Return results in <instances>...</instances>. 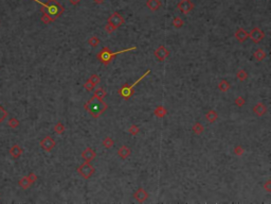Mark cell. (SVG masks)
Here are the masks:
<instances>
[{
    "label": "cell",
    "instance_id": "obj_1",
    "mask_svg": "<svg viewBox=\"0 0 271 204\" xmlns=\"http://www.w3.org/2000/svg\"><path fill=\"white\" fill-rule=\"evenodd\" d=\"M84 108H85V110L87 111L92 117L99 118L103 113L107 110L108 106H107L106 102H104L103 100H101V99L93 96L92 98L89 99V100L86 102Z\"/></svg>",
    "mask_w": 271,
    "mask_h": 204
},
{
    "label": "cell",
    "instance_id": "obj_2",
    "mask_svg": "<svg viewBox=\"0 0 271 204\" xmlns=\"http://www.w3.org/2000/svg\"><path fill=\"white\" fill-rule=\"evenodd\" d=\"M36 2L40 3L42 5V12L48 14L49 16H51L54 20L64 13V7L57 2V0H49L47 3H42V1L37 0Z\"/></svg>",
    "mask_w": 271,
    "mask_h": 204
},
{
    "label": "cell",
    "instance_id": "obj_3",
    "mask_svg": "<svg viewBox=\"0 0 271 204\" xmlns=\"http://www.w3.org/2000/svg\"><path fill=\"white\" fill-rule=\"evenodd\" d=\"M131 50H137V47H130V48H127V49L120 50V51H116V52H112L108 47H104L99 53H97V60H99L102 64L108 65V64L114 59V56H116L117 54L124 53V52H129V51H131Z\"/></svg>",
    "mask_w": 271,
    "mask_h": 204
},
{
    "label": "cell",
    "instance_id": "obj_4",
    "mask_svg": "<svg viewBox=\"0 0 271 204\" xmlns=\"http://www.w3.org/2000/svg\"><path fill=\"white\" fill-rule=\"evenodd\" d=\"M148 73H151V69H147V70H146L145 72H144L143 75H142L141 77L138 79L137 81H134L132 84H124V85H122V87H121V88L118 90L119 95H120V96L122 97L123 99L128 100V99H129L130 97L134 95V86H136V85H137L139 82H141V81L143 80L144 78H145L146 75H148Z\"/></svg>",
    "mask_w": 271,
    "mask_h": 204
},
{
    "label": "cell",
    "instance_id": "obj_5",
    "mask_svg": "<svg viewBox=\"0 0 271 204\" xmlns=\"http://www.w3.org/2000/svg\"><path fill=\"white\" fill-rule=\"evenodd\" d=\"M77 172L83 176L84 179L88 180L92 176V174L94 173V167L91 164H89V162H85L77 168Z\"/></svg>",
    "mask_w": 271,
    "mask_h": 204
},
{
    "label": "cell",
    "instance_id": "obj_6",
    "mask_svg": "<svg viewBox=\"0 0 271 204\" xmlns=\"http://www.w3.org/2000/svg\"><path fill=\"white\" fill-rule=\"evenodd\" d=\"M107 24L111 25V26H114L116 29H118L119 27L122 26V25L124 24V18L122 17V15H120L119 13L116 12L109 16L108 20H107Z\"/></svg>",
    "mask_w": 271,
    "mask_h": 204
},
{
    "label": "cell",
    "instance_id": "obj_7",
    "mask_svg": "<svg viewBox=\"0 0 271 204\" xmlns=\"http://www.w3.org/2000/svg\"><path fill=\"white\" fill-rule=\"evenodd\" d=\"M39 145L45 151L50 152V151H51L52 149H53L54 147L56 146V143H55V140L52 138L51 136H46L45 138H42V140H40Z\"/></svg>",
    "mask_w": 271,
    "mask_h": 204
},
{
    "label": "cell",
    "instance_id": "obj_8",
    "mask_svg": "<svg viewBox=\"0 0 271 204\" xmlns=\"http://www.w3.org/2000/svg\"><path fill=\"white\" fill-rule=\"evenodd\" d=\"M249 37L252 40L253 43L257 44V43H260L265 37V33L260 28H253L251 30V32L249 33Z\"/></svg>",
    "mask_w": 271,
    "mask_h": 204
},
{
    "label": "cell",
    "instance_id": "obj_9",
    "mask_svg": "<svg viewBox=\"0 0 271 204\" xmlns=\"http://www.w3.org/2000/svg\"><path fill=\"white\" fill-rule=\"evenodd\" d=\"M177 7L180 10L183 14H188L193 10L194 4L192 3L191 0H181L180 2L178 3V5H177Z\"/></svg>",
    "mask_w": 271,
    "mask_h": 204
},
{
    "label": "cell",
    "instance_id": "obj_10",
    "mask_svg": "<svg viewBox=\"0 0 271 204\" xmlns=\"http://www.w3.org/2000/svg\"><path fill=\"white\" fill-rule=\"evenodd\" d=\"M169 54V51L164 47V46H159L157 49L155 50V55L159 61H164Z\"/></svg>",
    "mask_w": 271,
    "mask_h": 204
},
{
    "label": "cell",
    "instance_id": "obj_11",
    "mask_svg": "<svg viewBox=\"0 0 271 204\" xmlns=\"http://www.w3.org/2000/svg\"><path fill=\"white\" fill-rule=\"evenodd\" d=\"M134 198L137 200L138 202H140V203H143V202H145L146 200H147V198H148V194H147V191H146L145 189H143V188H139V189L134 194Z\"/></svg>",
    "mask_w": 271,
    "mask_h": 204
},
{
    "label": "cell",
    "instance_id": "obj_12",
    "mask_svg": "<svg viewBox=\"0 0 271 204\" xmlns=\"http://www.w3.org/2000/svg\"><path fill=\"white\" fill-rule=\"evenodd\" d=\"M82 157L85 162H91L95 158V152L91 148H86L82 152Z\"/></svg>",
    "mask_w": 271,
    "mask_h": 204
},
{
    "label": "cell",
    "instance_id": "obj_13",
    "mask_svg": "<svg viewBox=\"0 0 271 204\" xmlns=\"http://www.w3.org/2000/svg\"><path fill=\"white\" fill-rule=\"evenodd\" d=\"M235 37H236V40H238L239 43H245L246 40H248L249 33L247 32V31L244 30V29L239 28L238 30L235 32Z\"/></svg>",
    "mask_w": 271,
    "mask_h": 204
},
{
    "label": "cell",
    "instance_id": "obj_14",
    "mask_svg": "<svg viewBox=\"0 0 271 204\" xmlns=\"http://www.w3.org/2000/svg\"><path fill=\"white\" fill-rule=\"evenodd\" d=\"M267 111H268V110H267V106L265 105L264 103H261V102H260V103H257L256 105L253 108V112H254L257 116L265 115V114L267 113Z\"/></svg>",
    "mask_w": 271,
    "mask_h": 204
},
{
    "label": "cell",
    "instance_id": "obj_15",
    "mask_svg": "<svg viewBox=\"0 0 271 204\" xmlns=\"http://www.w3.org/2000/svg\"><path fill=\"white\" fill-rule=\"evenodd\" d=\"M10 154L13 158H18L21 154H22V149L19 147L18 145L12 146V148L10 149Z\"/></svg>",
    "mask_w": 271,
    "mask_h": 204
},
{
    "label": "cell",
    "instance_id": "obj_16",
    "mask_svg": "<svg viewBox=\"0 0 271 204\" xmlns=\"http://www.w3.org/2000/svg\"><path fill=\"white\" fill-rule=\"evenodd\" d=\"M130 152H131L130 149L128 148V147H126V146H122V147L118 150L119 156H120L122 160H126V158L130 155Z\"/></svg>",
    "mask_w": 271,
    "mask_h": 204
},
{
    "label": "cell",
    "instance_id": "obj_17",
    "mask_svg": "<svg viewBox=\"0 0 271 204\" xmlns=\"http://www.w3.org/2000/svg\"><path fill=\"white\" fill-rule=\"evenodd\" d=\"M253 56H254V59L256 60V61L261 62V61H263L264 59H266L267 53L265 52L264 49H262V48H258V49H256L254 51V53H253Z\"/></svg>",
    "mask_w": 271,
    "mask_h": 204
},
{
    "label": "cell",
    "instance_id": "obj_18",
    "mask_svg": "<svg viewBox=\"0 0 271 204\" xmlns=\"http://www.w3.org/2000/svg\"><path fill=\"white\" fill-rule=\"evenodd\" d=\"M18 185H19V187L22 188V189H28V188L32 185V182H31L30 179H29L28 176H23V178H21L20 180L18 181Z\"/></svg>",
    "mask_w": 271,
    "mask_h": 204
},
{
    "label": "cell",
    "instance_id": "obj_19",
    "mask_svg": "<svg viewBox=\"0 0 271 204\" xmlns=\"http://www.w3.org/2000/svg\"><path fill=\"white\" fill-rule=\"evenodd\" d=\"M217 118H218L217 113H216V111H214V110H210L206 114V119L208 120L210 123H212V122H215L216 120H217Z\"/></svg>",
    "mask_w": 271,
    "mask_h": 204
},
{
    "label": "cell",
    "instance_id": "obj_20",
    "mask_svg": "<svg viewBox=\"0 0 271 204\" xmlns=\"http://www.w3.org/2000/svg\"><path fill=\"white\" fill-rule=\"evenodd\" d=\"M154 114H155L158 118H163L167 114V111H166V108H165L164 106L159 105V106L156 108L155 111H154Z\"/></svg>",
    "mask_w": 271,
    "mask_h": 204
},
{
    "label": "cell",
    "instance_id": "obj_21",
    "mask_svg": "<svg viewBox=\"0 0 271 204\" xmlns=\"http://www.w3.org/2000/svg\"><path fill=\"white\" fill-rule=\"evenodd\" d=\"M146 5L148 7V9L151 10V11H157V10L161 7V2H160L159 0H148L147 3H146Z\"/></svg>",
    "mask_w": 271,
    "mask_h": 204
},
{
    "label": "cell",
    "instance_id": "obj_22",
    "mask_svg": "<svg viewBox=\"0 0 271 204\" xmlns=\"http://www.w3.org/2000/svg\"><path fill=\"white\" fill-rule=\"evenodd\" d=\"M230 87H231V85H230V83L228 82V81L226 80H221L219 83H218V88H219L220 92H228L230 89Z\"/></svg>",
    "mask_w": 271,
    "mask_h": 204
},
{
    "label": "cell",
    "instance_id": "obj_23",
    "mask_svg": "<svg viewBox=\"0 0 271 204\" xmlns=\"http://www.w3.org/2000/svg\"><path fill=\"white\" fill-rule=\"evenodd\" d=\"M204 128L203 126H202L200 122H195V124L193 126V132H194L196 135H200V134H202V132H203Z\"/></svg>",
    "mask_w": 271,
    "mask_h": 204
},
{
    "label": "cell",
    "instance_id": "obj_24",
    "mask_svg": "<svg viewBox=\"0 0 271 204\" xmlns=\"http://www.w3.org/2000/svg\"><path fill=\"white\" fill-rule=\"evenodd\" d=\"M54 132L56 134H63L65 132V126H64L63 122L58 121L57 123L54 126Z\"/></svg>",
    "mask_w": 271,
    "mask_h": 204
},
{
    "label": "cell",
    "instance_id": "obj_25",
    "mask_svg": "<svg viewBox=\"0 0 271 204\" xmlns=\"http://www.w3.org/2000/svg\"><path fill=\"white\" fill-rule=\"evenodd\" d=\"M106 96H107V93L105 92V89H103V88H97L94 92V97L101 99V100H103Z\"/></svg>",
    "mask_w": 271,
    "mask_h": 204
},
{
    "label": "cell",
    "instance_id": "obj_26",
    "mask_svg": "<svg viewBox=\"0 0 271 204\" xmlns=\"http://www.w3.org/2000/svg\"><path fill=\"white\" fill-rule=\"evenodd\" d=\"M236 77H237V79H238L239 81H245L246 79L248 78V73H247V71L244 70V69H241V70L237 71Z\"/></svg>",
    "mask_w": 271,
    "mask_h": 204
},
{
    "label": "cell",
    "instance_id": "obj_27",
    "mask_svg": "<svg viewBox=\"0 0 271 204\" xmlns=\"http://www.w3.org/2000/svg\"><path fill=\"white\" fill-rule=\"evenodd\" d=\"M103 146H104L106 149L111 148L112 146H114V140H112V138H110V137H105L104 140H103Z\"/></svg>",
    "mask_w": 271,
    "mask_h": 204
},
{
    "label": "cell",
    "instance_id": "obj_28",
    "mask_svg": "<svg viewBox=\"0 0 271 204\" xmlns=\"http://www.w3.org/2000/svg\"><path fill=\"white\" fill-rule=\"evenodd\" d=\"M88 44L90 45L91 47H97V46H99V44H100V40H99L97 36H91V37L88 40Z\"/></svg>",
    "mask_w": 271,
    "mask_h": 204
},
{
    "label": "cell",
    "instance_id": "obj_29",
    "mask_svg": "<svg viewBox=\"0 0 271 204\" xmlns=\"http://www.w3.org/2000/svg\"><path fill=\"white\" fill-rule=\"evenodd\" d=\"M173 26L177 29L181 28V27H183V20L180 18V17H175V18L173 19Z\"/></svg>",
    "mask_w": 271,
    "mask_h": 204
},
{
    "label": "cell",
    "instance_id": "obj_30",
    "mask_svg": "<svg viewBox=\"0 0 271 204\" xmlns=\"http://www.w3.org/2000/svg\"><path fill=\"white\" fill-rule=\"evenodd\" d=\"M9 126L12 129H17L19 127V120L17 118H11L9 120Z\"/></svg>",
    "mask_w": 271,
    "mask_h": 204
},
{
    "label": "cell",
    "instance_id": "obj_31",
    "mask_svg": "<svg viewBox=\"0 0 271 204\" xmlns=\"http://www.w3.org/2000/svg\"><path fill=\"white\" fill-rule=\"evenodd\" d=\"M42 21L44 22V24H46V25H48V24H51L52 21H54V19L52 18L51 16H49L48 14H46V13H44L42 14Z\"/></svg>",
    "mask_w": 271,
    "mask_h": 204
},
{
    "label": "cell",
    "instance_id": "obj_32",
    "mask_svg": "<svg viewBox=\"0 0 271 204\" xmlns=\"http://www.w3.org/2000/svg\"><path fill=\"white\" fill-rule=\"evenodd\" d=\"M139 131H140V129H139V127H137L136 124H131L129 127V129H128V133L129 134H131V135H137L138 133H139Z\"/></svg>",
    "mask_w": 271,
    "mask_h": 204
},
{
    "label": "cell",
    "instance_id": "obj_33",
    "mask_svg": "<svg viewBox=\"0 0 271 204\" xmlns=\"http://www.w3.org/2000/svg\"><path fill=\"white\" fill-rule=\"evenodd\" d=\"M245 153V149H244L243 146H236L234 148V154L238 155V156H241V155Z\"/></svg>",
    "mask_w": 271,
    "mask_h": 204
},
{
    "label": "cell",
    "instance_id": "obj_34",
    "mask_svg": "<svg viewBox=\"0 0 271 204\" xmlns=\"http://www.w3.org/2000/svg\"><path fill=\"white\" fill-rule=\"evenodd\" d=\"M94 86H95V85L93 84V83L91 82L90 80L86 81L85 84H84V87H85V89H86V90H88V92H91V90H93V89H94Z\"/></svg>",
    "mask_w": 271,
    "mask_h": 204
},
{
    "label": "cell",
    "instance_id": "obj_35",
    "mask_svg": "<svg viewBox=\"0 0 271 204\" xmlns=\"http://www.w3.org/2000/svg\"><path fill=\"white\" fill-rule=\"evenodd\" d=\"M245 103H246V100L241 96L237 97V98L235 99V104H236L238 108H241V106H244V105H245Z\"/></svg>",
    "mask_w": 271,
    "mask_h": 204
},
{
    "label": "cell",
    "instance_id": "obj_36",
    "mask_svg": "<svg viewBox=\"0 0 271 204\" xmlns=\"http://www.w3.org/2000/svg\"><path fill=\"white\" fill-rule=\"evenodd\" d=\"M7 116V112L4 110V108H2V106L0 105V123L3 121V120L5 119V117Z\"/></svg>",
    "mask_w": 271,
    "mask_h": 204
},
{
    "label": "cell",
    "instance_id": "obj_37",
    "mask_svg": "<svg viewBox=\"0 0 271 204\" xmlns=\"http://www.w3.org/2000/svg\"><path fill=\"white\" fill-rule=\"evenodd\" d=\"M89 80H90L91 82H92L94 85H97V84H99V83H100V80H101V79H100V77H99L97 75H94V73H93V75H90V78H89Z\"/></svg>",
    "mask_w": 271,
    "mask_h": 204
},
{
    "label": "cell",
    "instance_id": "obj_38",
    "mask_svg": "<svg viewBox=\"0 0 271 204\" xmlns=\"http://www.w3.org/2000/svg\"><path fill=\"white\" fill-rule=\"evenodd\" d=\"M105 30H106V31H107V32H108V33H112V32H114V31H116V30H117V29H116V28H114V26H111V25H109V24H107V25H106V26H105Z\"/></svg>",
    "mask_w": 271,
    "mask_h": 204
},
{
    "label": "cell",
    "instance_id": "obj_39",
    "mask_svg": "<svg viewBox=\"0 0 271 204\" xmlns=\"http://www.w3.org/2000/svg\"><path fill=\"white\" fill-rule=\"evenodd\" d=\"M28 178L30 179V181L32 182V184L35 183V182H36V180H37V176H36L34 172H31V173L28 176Z\"/></svg>",
    "mask_w": 271,
    "mask_h": 204
},
{
    "label": "cell",
    "instance_id": "obj_40",
    "mask_svg": "<svg viewBox=\"0 0 271 204\" xmlns=\"http://www.w3.org/2000/svg\"><path fill=\"white\" fill-rule=\"evenodd\" d=\"M270 183H271L270 181H268V182L264 185V188L266 189V191H268V192L270 191Z\"/></svg>",
    "mask_w": 271,
    "mask_h": 204
},
{
    "label": "cell",
    "instance_id": "obj_41",
    "mask_svg": "<svg viewBox=\"0 0 271 204\" xmlns=\"http://www.w3.org/2000/svg\"><path fill=\"white\" fill-rule=\"evenodd\" d=\"M69 1L72 3V4H77V3L79 2V0H69Z\"/></svg>",
    "mask_w": 271,
    "mask_h": 204
},
{
    "label": "cell",
    "instance_id": "obj_42",
    "mask_svg": "<svg viewBox=\"0 0 271 204\" xmlns=\"http://www.w3.org/2000/svg\"><path fill=\"white\" fill-rule=\"evenodd\" d=\"M94 1V3H97V4H100V3H103L105 1V0H93Z\"/></svg>",
    "mask_w": 271,
    "mask_h": 204
},
{
    "label": "cell",
    "instance_id": "obj_43",
    "mask_svg": "<svg viewBox=\"0 0 271 204\" xmlns=\"http://www.w3.org/2000/svg\"><path fill=\"white\" fill-rule=\"evenodd\" d=\"M35 1H37V0H35Z\"/></svg>",
    "mask_w": 271,
    "mask_h": 204
},
{
    "label": "cell",
    "instance_id": "obj_44",
    "mask_svg": "<svg viewBox=\"0 0 271 204\" xmlns=\"http://www.w3.org/2000/svg\"><path fill=\"white\" fill-rule=\"evenodd\" d=\"M0 25H1V22H0Z\"/></svg>",
    "mask_w": 271,
    "mask_h": 204
}]
</instances>
